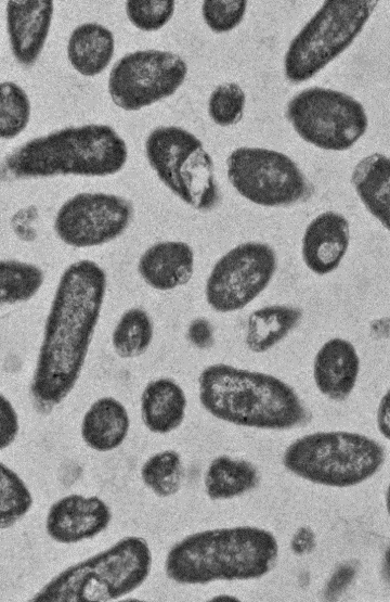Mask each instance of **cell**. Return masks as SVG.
<instances>
[{
  "instance_id": "31",
  "label": "cell",
  "mask_w": 390,
  "mask_h": 602,
  "mask_svg": "<svg viewBox=\"0 0 390 602\" xmlns=\"http://www.w3.org/2000/svg\"><path fill=\"white\" fill-rule=\"evenodd\" d=\"M174 7L172 0H129L126 2V14L138 29L156 31L170 21Z\"/></svg>"
},
{
  "instance_id": "33",
  "label": "cell",
  "mask_w": 390,
  "mask_h": 602,
  "mask_svg": "<svg viewBox=\"0 0 390 602\" xmlns=\"http://www.w3.org/2000/svg\"><path fill=\"white\" fill-rule=\"evenodd\" d=\"M18 415L11 401L1 395L0 408V447L8 448L18 434Z\"/></svg>"
},
{
  "instance_id": "4",
  "label": "cell",
  "mask_w": 390,
  "mask_h": 602,
  "mask_svg": "<svg viewBox=\"0 0 390 602\" xmlns=\"http://www.w3.org/2000/svg\"><path fill=\"white\" fill-rule=\"evenodd\" d=\"M128 157L125 140L108 125L65 127L34 138L2 162L4 179L53 176L105 177L122 169Z\"/></svg>"
},
{
  "instance_id": "25",
  "label": "cell",
  "mask_w": 390,
  "mask_h": 602,
  "mask_svg": "<svg viewBox=\"0 0 390 602\" xmlns=\"http://www.w3.org/2000/svg\"><path fill=\"white\" fill-rule=\"evenodd\" d=\"M154 337V323L148 312L141 307L125 310L116 322L110 343L115 354L123 359L142 356Z\"/></svg>"
},
{
  "instance_id": "29",
  "label": "cell",
  "mask_w": 390,
  "mask_h": 602,
  "mask_svg": "<svg viewBox=\"0 0 390 602\" xmlns=\"http://www.w3.org/2000/svg\"><path fill=\"white\" fill-rule=\"evenodd\" d=\"M1 528H10L24 517L32 505V496L24 481L1 463Z\"/></svg>"
},
{
  "instance_id": "3",
  "label": "cell",
  "mask_w": 390,
  "mask_h": 602,
  "mask_svg": "<svg viewBox=\"0 0 390 602\" xmlns=\"http://www.w3.org/2000/svg\"><path fill=\"white\" fill-rule=\"evenodd\" d=\"M278 558L275 536L257 526H234L191 534L167 553L165 572L181 585L258 579Z\"/></svg>"
},
{
  "instance_id": "17",
  "label": "cell",
  "mask_w": 390,
  "mask_h": 602,
  "mask_svg": "<svg viewBox=\"0 0 390 602\" xmlns=\"http://www.w3.org/2000/svg\"><path fill=\"white\" fill-rule=\"evenodd\" d=\"M360 370L361 359L355 346L343 337H332L315 353L312 376L324 397L340 402L352 394Z\"/></svg>"
},
{
  "instance_id": "13",
  "label": "cell",
  "mask_w": 390,
  "mask_h": 602,
  "mask_svg": "<svg viewBox=\"0 0 390 602\" xmlns=\"http://www.w3.org/2000/svg\"><path fill=\"white\" fill-rule=\"evenodd\" d=\"M132 217L133 206L127 198L103 192H82L61 205L53 227L64 244L86 248L119 238Z\"/></svg>"
},
{
  "instance_id": "11",
  "label": "cell",
  "mask_w": 390,
  "mask_h": 602,
  "mask_svg": "<svg viewBox=\"0 0 390 602\" xmlns=\"http://www.w3.org/2000/svg\"><path fill=\"white\" fill-rule=\"evenodd\" d=\"M276 269L277 255L270 244L259 241L239 243L211 267L205 282V300L219 313L239 311L269 286Z\"/></svg>"
},
{
  "instance_id": "30",
  "label": "cell",
  "mask_w": 390,
  "mask_h": 602,
  "mask_svg": "<svg viewBox=\"0 0 390 602\" xmlns=\"http://www.w3.org/2000/svg\"><path fill=\"white\" fill-rule=\"evenodd\" d=\"M246 94L236 82L217 86L208 99V114L211 120L221 127L238 124L244 115Z\"/></svg>"
},
{
  "instance_id": "34",
  "label": "cell",
  "mask_w": 390,
  "mask_h": 602,
  "mask_svg": "<svg viewBox=\"0 0 390 602\" xmlns=\"http://www.w3.org/2000/svg\"><path fill=\"white\" fill-rule=\"evenodd\" d=\"M376 426L380 435L390 440V388L385 392L378 402Z\"/></svg>"
},
{
  "instance_id": "35",
  "label": "cell",
  "mask_w": 390,
  "mask_h": 602,
  "mask_svg": "<svg viewBox=\"0 0 390 602\" xmlns=\"http://www.w3.org/2000/svg\"><path fill=\"white\" fill-rule=\"evenodd\" d=\"M385 504H386V509L388 512V515L390 517V482L387 486L386 492H385Z\"/></svg>"
},
{
  "instance_id": "26",
  "label": "cell",
  "mask_w": 390,
  "mask_h": 602,
  "mask_svg": "<svg viewBox=\"0 0 390 602\" xmlns=\"http://www.w3.org/2000/svg\"><path fill=\"white\" fill-rule=\"evenodd\" d=\"M2 305H16L34 298L44 283L43 270L31 262L3 259L0 264Z\"/></svg>"
},
{
  "instance_id": "27",
  "label": "cell",
  "mask_w": 390,
  "mask_h": 602,
  "mask_svg": "<svg viewBox=\"0 0 390 602\" xmlns=\"http://www.w3.org/2000/svg\"><path fill=\"white\" fill-rule=\"evenodd\" d=\"M184 469L179 452L168 449L151 456L141 467V478L158 497L177 494L181 487Z\"/></svg>"
},
{
  "instance_id": "18",
  "label": "cell",
  "mask_w": 390,
  "mask_h": 602,
  "mask_svg": "<svg viewBox=\"0 0 390 602\" xmlns=\"http://www.w3.org/2000/svg\"><path fill=\"white\" fill-rule=\"evenodd\" d=\"M136 268L147 286L169 292L191 281L195 269V254L186 242L161 241L143 252Z\"/></svg>"
},
{
  "instance_id": "24",
  "label": "cell",
  "mask_w": 390,
  "mask_h": 602,
  "mask_svg": "<svg viewBox=\"0 0 390 602\" xmlns=\"http://www.w3.org/2000/svg\"><path fill=\"white\" fill-rule=\"evenodd\" d=\"M260 482V474L253 463L230 456H218L209 463L204 485L211 500H229L253 490Z\"/></svg>"
},
{
  "instance_id": "14",
  "label": "cell",
  "mask_w": 390,
  "mask_h": 602,
  "mask_svg": "<svg viewBox=\"0 0 390 602\" xmlns=\"http://www.w3.org/2000/svg\"><path fill=\"white\" fill-rule=\"evenodd\" d=\"M107 503L96 496L67 495L55 501L46 518V530L51 539L73 545L94 538L112 521Z\"/></svg>"
},
{
  "instance_id": "2",
  "label": "cell",
  "mask_w": 390,
  "mask_h": 602,
  "mask_svg": "<svg viewBox=\"0 0 390 602\" xmlns=\"http://www.w3.org/2000/svg\"><path fill=\"white\" fill-rule=\"evenodd\" d=\"M203 408L223 422L282 431L304 425L311 417L297 392L282 379L227 363H212L198 375Z\"/></svg>"
},
{
  "instance_id": "15",
  "label": "cell",
  "mask_w": 390,
  "mask_h": 602,
  "mask_svg": "<svg viewBox=\"0 0 390 602\" xmlns=\"http://www.w3.org/2000/svg\"><path fill=\"white\" fill-rule=\"evenodd\" d=\"M350 222L340 213L325 210L306 227L301 238V259L312 273L324 277L338 269L350 245Z\"/></svg>"
},
{
  "instance_id": "28",
  "label": "cell",
  "mask_w": 390,
  "mask_h": 602,
  "mask_svg": "<svg viewBox=\"0 0 390 602\" xmlns=\"http://www.w3.org/2000/svg\"><path fill=\"white\" fill-rule=\"evenodd\" d=\"M0 92V135L2 139H13L29 121L30 102L24 89L13 81H3Z\"/></svg>"
},
{
  "instance_id": "6",
  "label": "cell",
  "mask_w": 390,
  "mask_h": 602,
  "mask_svg": "<svg viewBox=\"0 0 390 602\" xmlns=\"http://www.w3.org/2000/svg\"><path fill=\"white\" fill-rule=\"evenodd\" d=\"M386 460L381 444L350 431H320L291 441L283 453V465L310 483L346 488L374 476Z\"/></svg>"
},
{
  "instance_id": "7",
  "label": "cell",
  "mask_w": 390,
  "mask_h": 602,
  "mask_svg": "<svg viewBox=\"0 0 390 602\" xmlns=\"http://www.w3.org/2000/svg\"><path fill=\"white\" fill-rule=\"evenodd\" d=\"M378 2L327 0L291 39L284 55V75L298 85L314 77L344 52L360 35Z\"/></svg>"
},
{
  "instance_id": "23",
  "label": "cell",
  "mask_w": 390,
  "mask_h": 602,
  "mask_svg": "<svg viewBox=\"0 0 390 602\" xmlns=\"http://www.w3.org/2000/svg\"><path fill=\"white\" fill-rule=\"evenodd\" d=\"M115 51L113 33L98 23H83L70 34L67 43L68 60L79 74L93 77L109 64Z\"/></svg>"
},
{
  "instance_id": "22",
  "label": "cell",
  "mask_w": 390,
  "mask_h": 602,
  "mask_svg": "<svg viewBox=\"0 0 390 602\" xmlns=\"http://www.w3.org/2000/svg\"><path fill=\"white\" fill-rule=\"evenodd\" d=\"M301 319V308L288 304H271L252 310L245 330L247 349L255 354L269 351L284 341Z\"/></svg>"
},
{
  "instance_id": "10",
  "label": "cell",
  "mask_w": 390,
  "mask_h": 602,
  "mask_svg": "<svg viewBox=\"0 0 390 602\" xmlns=\"http://www.w3.org/2000/svg\"><path fill=\"white\" fill-rule=\"evenodd\" d=\"M226 176L245 200L263 207H287L311 198L313 185L286 154L240 146L226 158Z\"/></svg>"
},
{
  "instance_id": "19",
  "label": "cell",
  "mask_w": 390,
  "mask_h": 602,
  "mask_svg": "<svg viewBox=\"0 0 390 602\" xmlns=\"http://www.w3.org/2000/svg\"><path fill=\"white\" fill-rule=\"evenodd\" d=\"M186 407L183 388L170 377L148 382L140 398L142 422L155 434H168L177 430L185 418Z\"/></svg>"
},
{
  "instance_id": "8",
  "label": "cell",
  "mask_w": 390,
  "mask_h": 602,
  "mask_svg": "<svg viewBox=\"0 0 390 602\" xmlns=\"http://www.w3.org/2000/svg\"><path fill=\"white\" fill-rule=\"evenodd\" d=\"M145 154L159 180L186 205L203 213L219 205L213 161L195 135L182 127H157L145 140Z\"/></svg>"
},
{
  "instance_id": "32",
  "label": "cell",
  "mask_w": 390,
  "mask_h": 602,
  "mask_svg": "<svg viewBox=\"0 0 390 602\" xmlns=\"http://www.w3.org/2000/svg\"><path fill=\"white\" fill-rule=\"evenodd\" d=\"M247 11L244 0H206L202 4V15L206 25L217 34L229 33L237 27Z\"/></svg>"
},
{
  "instance_id": "9",
  "label": "cell",
  "mask_w": 390,
  "mask_h": 602,
  "mask_svg": "<svg viewBox=\"0 0 390 602\" xmlns=\"http://www.w3.org/2000/svg\"><path fill=\"white\" fill-rule=\"evenodd\" d=\"M285 116L306 142L327 151L352 148L367 130L364 106L352 95L325 87H309L287 103Z\"/></svg>"
},
{
  "instance_id": "20",
  "label": "cell",
  "mask_w": 390,
  "mask_h": 602,
  "mask_svg": "<svg viewBox=\"0 0 390 602\" xmlns=\"http://www.w3.org/2000/svg\"><path fill=\"white\" fill-rule=\"evenodd\" d=\"M351 183L366 210L390 233V157H363L352 170Z\"/></svg>"
},
{
  "instance_id": "5",
  "label": "cell",
  "mask_w": 390,
  "mask_h": 602,
  "mask_svg": "<svg viewBox=\"0 0 390 602\" xmlns=\"http://www.w3.org/2000/svg\"><path fill=\"white\" fill-rule=\"evenodd\" d=\"M152 560L144 538L127 536L106 550L63 569L31 601L103 602L119 599L146 580Z\"/></svg>"
},
{
  "instance_id": "21",
  "label": "cell",
  "mask_w": 390,
  "mask_h": 602,
  "mask_svg": "<svg viewBox=\"0 0 390 602\" xmlns=\"http://www.w3.org/2000/svg\"><path fill=\"white\" fill-rule=\"evenodd\" d=\"M130 428L126 407L116 398L96 399L86 411L80 426L83 441L93 450L105 452L118 448Z\"/></svg>"
},
{
  "instance_id": "16",
  "label": "cell",
  "mask_w": 390,
  "mask_h": 602,
  "mask_svg": "<svg viewBox=\"0 0 390 602\" xmlns=\"http://www.w3.org/2000/svg\"><path fill=\"white\" fill-rule=\"evenodd\" d=\"M54 4L51 0L6 2V28L15 60L29 67L38 60L49 35Z\"/></svg>"
},
{
  "instance_id": "1",
  "label": "cell",
  "mask_w": 390,
  "mask_h": 602,
  "mask_svg": "<svg viewBox=\"0 0 390 602\" xmlns=\"http://www.w3.org/2000/svg\"><path fill=\"white\" fill-rule=\"evenodd\" d=\"M107 289L105 270L91 259L61 273L44 321L30 383L35 407L48 413L79 380L98 326Z\"/></svg>"
},
{
  "instance_id": "12",
  "label": "cell",
  "mask_w": 390,
  "mask_h": 602,
  "mask_svg": "<svg viewBox=\"0 0 390 602\" xmlns=\"http://www.w3.org/2000/svg\"><path fill=\"white\" fill-rule=\"evenodd\" d=\"M186 75L187 64L177 53L139 50L115 63L108 77V92L118 107L138 111L172 95Z\"/></svg>"
}]
</instances>
